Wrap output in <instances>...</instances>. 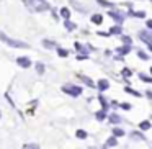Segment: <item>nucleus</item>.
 I'll return each mask as SVG.
<instances>
[{
    "instance_id": "3",
    "label": "nucleus",
    "mask_w": 152,
    "mask_h": 149,
    "mask_svg": "<svg viewBox=\"0 0 152 149\" xmlns=\"http://www.w3.org/2000/svg\"><path fill=\"white\" fill-rule=\"evenodd\" d=\"M62 90H64L66 93H69V95H72V97H79L80 93H82V89H80V87H77V85H70V84L64 85V87H62Z\"/></svg>"
},
{
    "instance_id": "4",
    "label": "nucleus",
    "mask_w": 152,
    "mask_h": 149,
    "mask_svg": "<svg viewBox=\"0 0 152 149\" xmlns=\"http://www.w3.org/2000/svg\"><path fill=\"white\" fill-rule=\"evenodd\" d=\"M108 15L113 18V20H116V21H118V23H123V20L126 18V15H124V13H121V12H113V10H111Z\"/></svg>"
},
{
    "instance_id": "1",
    "label": "nucleus",
    "mask_w": 152,
    "mask_h": 149,
    "mask_svg": "<svg viewBox=\"0 0 152 149\" xmlns=\"http://www.w3.org/2000/svg\"><path fill=\"white\" fill-rule=\"evenodd\" d=\"M26 7L30 8L33 13H39V12H46L49 8V4L46 0H25Z\"/></svg>"
},
{
    "instance_id": "12",
    "label": "nucleus",
    "mask_w": 152,
    "mask_h": 149,
    "mask_svg": "<svg viewBox=\"0 0 152 149\" xmlns=\"http://www.w3.org/2000/svg\"><path fill=\"white\" fill-rule=\"evenodd\" d=\"M110 121L111 123H121V118H119L116 113H113V115H110Z\"/></svg>"
},
{
    "instance_id": "14",
    "label": "nucleus",
    "mask_w": 152,
    "mask_h": 149,
    "mask_svg": "<svg viewBox=\"0 0 152 149\" xmlns=\"http://www.w3.org/2000/svg\"><path fill=\"white\" fill-rule=\"evenodd\" d=\"M129 49H131V44H126L124 48H119L118 53H119V54H128V51H129Z\"/></svg>"
},
{
    "instance_id": "26",
    "label": "nucleus",
    "mask_w": 152,
    "mask_h": 149,
    "mask_svg": "<svg viewBox=\"0 0 152 149\" xmlns=\"http://www.w3.org/2000/svg\"><path fill=\"white\" fill-rule=\"evenodd\" d=\"M57 53H59V56H61V57H66L67 54H69V53H67L66 49H61V48H59V49H57Z\"/></svg>"
},
{
    "instance_id": "7",
    "label": "nucleus",
    "mask_w": 152,
    "mask_h": 149,
    "mask_svg": "<svg viewBox=\"0 0 152 149\" xmlns=\"http://www.w3.org/2000/svg\"><path fill=\"white\" fill-rule=\"evenodd\" d=\"M108 87H110V82H108V80L102 79V80L98 82V89H100V92H105V90L108 89Z\"/></svg>"
},
{
    "instance_id": "22",
    "label": "nucleus",
    "mask_w": 152,
    "mask_h": 149,
    "mask_svg": "<svg viewBox=\"0 0 152 149\" xmlns=\"http://www.w3.org/2000/svg\"><path fill=\"white\" fill-rule=\"evenodd\" d=\"M129 15H134V17H139V18H144L145 17L144 12H129Z\"/></svg>"
},
{
    "instance_id": "16",
    "label": "nucleus",
    "mask_w": 152,
    "mask_h": 149,
    "mask_svg": "<svg viewBox=\"0 0 152 149\" xmlns=\"http://www.w3.org/2000/svg\"><path fill=\"white\" fill-rule=\"evenodd\" d=\"M139 128H141L142 131H145V129H149V128H151V123H149V121H142L141 125H139Z\"/></svg>"
},
{
    "instance_id": "25",
    "label": "nucleus",
    "mask_w": 152,
    "mask_h": 149,
    "mask_svg": "<svg viewBox=\"0 0 152 149\" xmlns=\"http://www.w3.org/2000/svg\"><path fill=\"white\" fill-rule=\"evenodd\" d=\"M137 56L141 57V59H144V61H145V59H149V56L144 53V51H137Z\"/></svg>"
},
{
    "instance_id": "37",
    "label": "nucleus",
    "mask_w": 152,
    "mask_h": 149,
    "mask_svg": "<svg viewBox=\"0 0 152 149\" xmlns=\"http://www.w3.org/2000/svg\"><path fill=\"white\" fill-rule=\"evenodd\" d=\"M0 118H2V112H0Z\"/></svg>"
},
{
    "instance_id": "32",
    "label": "nucleus",
    "mask_w": 152,
    "mask_h": 149,
    "mask_svg": "<svg viewBox=\"0 0 152 149\" xmlns=\"http://www.w3.org/2000/svg\"><path fill=\"white\" fill-rule=\"evenodd\" d=\"M121 108L123 110H129V108H131V105H129V103H121Z\"/></svg>"
},
{
    "instance_id": "15",
    "label": "nucleus",
    "mask_w": 152,
    "mask_h": 149,
    "mask_svg": "<svg viewBox=\"0 0 152 149\" xmlns=\"http://www.w3.org/2000/svg\"><path fill=\"white\" fill-rule=\"evenodd\" d=\"M80 79H82V82H83V84H87V85H88V87H93V85H95V84H93L92 80L88 79V77H85V76H82V77H80Z\"/></svg>"
},
{
    "instance_id": "8",
    "label": "nucleus",
    "mask_w": 152,
    "mask_h": 149,
    "mask_svg": "<svg viewBox=\"0 0 152 149\" xmlns=\"http://www.w3.org/2000/svg\"><path fill=\"white\" fill-rule=\"evenodd\" d=\"M116 144H118V141H116V136H113V138H110L108 141H106L105 148H115Z\"/></svg>"
},
{
    "instance_id": "9",
    "label": "nucleus",
    "mask_w": 152,
    "mask_h": 149,
    "mask_svg": "<svg viewBox=\"0 0 152 149\" xmlns=\"http://www.w3.org/2000/svg\"><path fill=\"white\" fill-rule=\"evenodd\" d=\"M43 46H44V48H51V49H53V48H57V44H56V43H53V41L43 40Z\"/></svg>"
},
{
    "instance_id": "18",
    "label": "nucleus",
    "mask_w": 152,
    "mask_h": 149,
    "mask_svg": "<svg viewBox=\"0 0 152 149\" xmlns=\"http://www.w3.org/2000/svg\"><path fill=\"white\" fill-rule=\"evenodd\" d=\"M113 134L118 138V136H123V134H124V131H123L121 128H115V129H113Z\"/></svg>"
},
{
    "instance_id": "34",
    "label": "nucleus",
    "mask_w": 152,
    "mask_h": 149,
    "mask_svg": "<svg viewBox=\"0 0 152 149\" xmlns=\"http://www.w3.org/2000/svg\"><path fill=\"white\" fill-rule=\"evenodd\" d=\"M147 28H149V30H152V20L147 21Z\"/></svg>"
},
{
    "instance_id": "10",
    "label": "nucleus",
    "mask_w": 152,
    "mask_h": 149,
    "mask_svg": "<svg viewBox=\"0 0 152 149\" xmlns=\"http://www.w3.org/2000/svg\"><path fill=\"white\" fill-rule=\"evenodd\" d=\"M61 15H62V18H66V20H69V17H70V12H69V8H61Z\"/></svg>"
},
{
    "instance_id": "36",
    "label": "nucleus",
    "mask_w": 152,
    "mask_h": 149,
    "mask_svg": "<svg viewBox=\"0 0 152 149\" xmlns=\"http://www.w3.org/2000/svg\"><path fill=\"white\" fill-rule=\"evenodd\" d=\"M149 49H151V53H152V43H149Z\"/></svg>"
},
{
    "instance_id": "28",
    "label": "nucleus",
    "mask_w": 152,
    "mask_h": 149,
    "mask_svg": "<svg viewBox=\"0 0 152 149\" xmlns=\"http://www.w3.org/2000/svg\"><path fill=\"white\" fill-rule=\"evenodd\" d=\"M100 102H102V105H103V110H106V108H108V103H106V100L103 98L102 95H100Z\"/></svg>"
},
{
    "instance_id": "35",
    "label": "nucleus",
    "mask_w": 152,
    "mask_h": 149,
    "mask_svg": "<svg viewBox=\"0 0 152 149\" xmlns=\"http://www.w3.org/2000/svg\"><path fill=\"white\" fill-rule=\"evenodd\" d=\"M145 95H147L149 98H152V92H151V90H147V93H145Z\"/></svg>"
},
{
    "instance_id": "6",
    "label": "nucleus",
    "mask_w": 152,
    "mask_h": 149,
    "mask_svg": "<svg viewBox=\"0 0 152 149\" xmlns=\"http://www.w3.org/2000/svg\"><path fill=\"white\" fill-rule=\"evenodd\" d=\"M139 36H141L142 41H145V43H152V33H147V31H141V33H139Z\"/></svg>"
},
{
    "instance_id": "29",
    "label": "nucleus",
    "mask_w": 152,
    "mask_h": 149,
    "mask_svg": "<svg viewBox=\"0 0 152 149\" xmlns=\"http://www.w3.org/2000/svg\"><path fill=\"white\" fill-rule=\"evenodd\" d=\"M100 5H105V7H111L113 4H110V2H106V0H98Z\"/></svg>"
},
{
    "instance_id": "20",
    "label": "nucleus",
    "mask_w": 152,
    "mask_h": 149,
    "mask_svg": "<svg viewBox=\"0 0 152 149\" xmlns=\"http://www.w3.org/2000/svg\"><path fill=\"white\" fill-rule=\"evenodd\" d=\"M121 26H115V28H111V30H110V33H111V34H119V33H121Z\"/></svg>"
},
{
    "instance_id": "17",
    "label": "nucleus",
    "mask_w": 152,
    "mask_h": 149,
    "mask_svg": "<svg viewBox=\"0 0 152 149\" xmlns=\"http://www.w3.org/2000/svg\"><path fill=\"white\" fill-rule=\"evenodd\" d=\"M66 28L69 31H72V30H75V25L72 23V21H69V20H66Z\"/></svg>"
},
{
    "instance_id": "30",
    "label": "nucleus",
    "mask_w": 152,
    "mask_h": 149,
    "mask_svg": "<svg viewBox=\"0 0 152 149\" xmlns=\"http://www.w3.org/2000/svg\"><path fill=\"white\" fill-rule=\"evenodd\" d=\"M121 40H123V43H124V44H131V38H129V36H123Z\"/></svg>"
},
{
    "instance_id": "13",
    "label": "nucleus",
    "mask_w": 152,
    "mask_h": 149,
    "mask_svg": "<svg viewBox=\"0 0 152 149\" xmlns=\"http://www.w3.org/2000/svg\"><path fill=\"white\" fill-rule=\"evenodd\" d=\"M75 49L77 51H80V53H88V49H87V48L85 46H82V44H80V43H75Z\"/></svg>"
},
{
    "instance_id": "21",
    "label": "nucleus",
    "mask_w": 152,
    "mask_h": 149,
    "mask_svg": "<svg viewBox=\"0 0 152 149\" xmlns=\"http://www.w3.org/2000/svg\"><path fill=\"white\" fill-rule=\"evenodd\" d=\"M36 70H38V74H43L44 72V64L43 62H38L36 64Z\"/></svg>"
},
{
    "instance_id": "27",
    "label": "nucleus",
    "mask_w": 152,
    "mask_h": 149,
    "mask_svg": "<svg viewBox=\"0 0 152 149\" xmlns=\"http://www.w3.org/2000/svg\"><path fill=\"white\" fill-rule=\"evenodd\" d=\"M126 92H128V93H131V95H134V97H139V92H136V90L129 89V87H128V89H126Z\"/></svg>"
},
{
    "instance_id": "2",
    "label": "nucleus",
    "mask_w": 152,
    "mask_h": 149,
    "mask_svg": "<svg viewBox=\"0 0 152 149\" xmlns=\"http://www.w3.org/2000/svg\"><path fill=\"white\" fill-rule=\"evenodd\" d=\"M0 40L4 41L5 44H8V46L12 48H21V49H25V48H28L26 43H23V41H18V40H12V38H8L5 33H2L0 31Z\"/></svg>"
},
{
    "instance_id": "23",
    "label": "nucleus",
    "mask_w": 152,
    "mask_h": 149,
    "mask_svg": "<svg viewBox=\"0 0 152 149\" xmlns=\"http://www.w3.org/2000/svg\"><path fill=\"white\" fill-rule=\"evenodd\" d=\"M105 115H106L105 110H102V112H98L95 116H96V120H100V121H102V120H105Z\"/></svg>"
},
{
    "instance_id": "11",
    "label": "nucleus",
    "mask_w": 152,
    "mask_h": 149,
    "mask_svg": "<svg viewBox=\"0 0 152 149\" xmlns=\"http://www.w3.org/2000/svg\"><path fill=\"white\" fill-rule=\"evenodd\" d=\"M92 21H93V23H96V25H100V23L103 21V17H102V15H93V17H92Z\"/></svg>"
},
{
    "instance_id": "33",
    "label": "nucleus",
    "mask_w": 152,
    "mask_h": 149,
    "mask_svg": "<svg viewBox=\"0 0 152 149\" xmlns=\"http://www.w3.org/2000/svg\"><path fill=\"white\" fill-rule=\"evenodd\" d=\"M23 148H38V144H25Z\"/></svg>"
},
{
    "instance_id": "24",
    "label": "nucleus",
    "mask_w": 152,
    "mask_h": 149,
    "mask_svg": "<svg viewBox=\"0 0 152 149\" xmlns=\"http://www.w3.org/2000/svg\"><path fill=\"white\" fill-rule=\"evenodd\" d=\"M139 77H141L142 80H144V82H149L151 84L152 82V77H149V76H145V74H139Z\"/></svg>"
},
{
    "instance_id": "5",
    "label": "nucleus",
    "mask_w": 152,
    "mask_h": 149,
    "mask_svg": "<svg viewBox=\"0 0 152 149\" xmlns=\"http://www.w3.org/2000/svg\"><path fill=\"white\" fill-rule=\"evenodd\" d=\"M17 64H18L20 67H25V69H26V67L31 66V61L28 59L26 56H21V57H18V59H17Z\"/></svg>"
},
{
    "instance_id": "38",
    "label": "nucleus",
    "mask_w": 152,
    "mask_h": 149,
    "mask_svg": "<svg viewBox=\"0 0 152 149\" xmlns=\"http://www.w3.org/2000/svg\"><path fill=\"white\" fill-rule=\"evenodd\" d=\"M151 74H152V69H151Z\"/></svg>"
},
{
    "instance_id": "19",
    "label": "nucleus",
    "mask_w": 152,
    "mask_h": 149,
    "mask_svg": "<svg viewBox=\"0 0 152 149\" xmlns=\"http://www.w3.org/2000/svg\"><path fill=\"white\" fill-rule=\"evenodd\" d=\"M77 138H79V139H85L87 138V133L83 131V129H79V131H77Z\"/></svg>"
},
{
    "instance_id": "31",
    "label": "nucleus",
    "mask_w": 152,
    "mask_h": 149,
    "mask_svg": "<svg viewBox=\"0 0 152 149\" xmlns=\"http://www.w3.org/2000/svg\"><path fill=\"white\" fill-rule=\"evenodd\" d=\"M123 76L129 77V76H131V70H129V69H123Z\"/></svg>"
}]
</instances>
